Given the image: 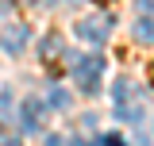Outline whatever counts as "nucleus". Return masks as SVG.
Wrapping results in <instances>:
<instances>
[{"label": "nucleus", "mask_w": 154, "mask_h": 146, "mask_svg": "<svg viewBox=\"0 0 154 146\" xmlns=\"http://www.w3.org/2000/svg\"><path fill=\"white\" fill-rule=\"evenodd\" d=\"M27 23L16 16V8H0V50L4 54H19L27 46Z\"/></svg>", "instance_id": "nucleus-1"}, {"label": "nucleus", "mask_w": 154, "mask_h": 146, "mask_svg": "<svg viewBox=\"0 0 154 146\" xmlns=\"http://www.w3.org/2000/svg\"><path fill=\"white\" fill-rule=\"evenodd\" d=\"M100 69H104V58H100V54H85V58H77V62H73L77 89L93 96V92H96V81H100Z\"/></svg>", "instance_id": "nucleus-2"}, {"label": "nucleus", "mask_w": 154, "mask_h": 146, "mask_svg": "<svg viewBox=\"0 0 154 146\" xmlns=\"http://www.w3.org/2000/svg\"><path fill=\"white\" fill-rule=\"evenodd\" d=\"M116 27V16H85L77 19V38H85V42H108Z\"/></svg>", "instance_id": "nucleus-3"}, {"label": "nucleus", "mask_w": 154, "mask_h": 146, "mask_svg": "<svg viewBox=\"0 0 154 146\" xmlns=\"http://www.w3.org/2000/svg\"><path fill=\"white\" fill-rule=\"evenodd\" d=\"M38 119H42V100H38V96L23 100V108H19V123H23L27 131H35V127H38Z\"/></svg>", "instance_id": "nucleus-4"}, {"label": "nucleus", "mask_w": 154, "mask_h": 146, "mask_svg": "<svg viewBox=\"0 0 154 146\" xmlns=\"http://www.w3.org/2000/svg\"><path fill=\"white\" fill-rule=\"evenodd\" d=\"M38 58H42V62H54V58H62V35H58V31L42 35V42H38Z\"/></svg>", "instance_id": "nucleus-5"}, {"label": "nucleus", "mask_w": 154, "mask_h": 146, "mask_svg": "<svg viewBox=\"0 0 154 146\" xmlns=\"http://www.w3.org/2000/svg\"><path fill=\"white\" fill-rule=\"evenodd\" d=\"M46 104H50V108H58V111H66L69 104H73V96H69L66 89H58V85H50V89H46Z\"/></svg>", "instance_id": "nucleus-6"}, {"label": "nucleus", "mask_w": 154, "mask_h": 146, "mask_svg": "<svg viewBox=\"0 0 154 146\" xmlns=\"http://www.w3.org/2000/svg\"><path fill=\"white\" fill-rule=\"evenodd\" d=\"M135 38L139 42H154V16H139L135 19Z\"/></svg>", "instance_id": "nucleus-7"}, {"label": "nucleus", "mask_w": 154, "mask_h": 146, "mask_svg": "<svg viewBox=\"0 0 154 146\" xmlns=\"http://www.w3.org/2000/svg\"><path fill=\"white\" fill-rule=\"evenodd\" d=\"M116 115H119V119L139 123V119H143V108H139V104H127V100H116Z\"/></svg>", "instance_id": "nucleus-8"}, {"label": "nucleus", "mask_w": 154, "mask_h": 146, "mask_svg": "<svg viewBox=\"0 0 154 146\" xmlns=\"http://www.w3.org/2000/svg\"><path fill=\"white\" fill-rule=\"evenodd\" d=\"M96 146H123V135H119V131H108V135L96 138Z\"/></svg>", "instance_id": "nucleus-9"}, {"label": "nucleus", "mask_w": 154, "mask_h": 146, "mask_svg": "<svg viewBox=\"0 0 154 146\" xmlns=\"http://www.w3.org/2000/svg\"><path fill=\"white\" fill-rule=\"evenodd\" d=\"M139 8H146V12H154V0H139Z\"/></svg>", "instance_id": "nucleus-10"}, {"label": "nucleus", "mask_w": 154, "mask_h": 146, "mask_svg": "<svg viewBox=\"0 0 154 146\" xmlns=\"http://www.w3.org/2000/svg\"><path fill=\"white\" fill-rule=\"evenodd\" d=\"M16 4H38V0H16Z\"/></svg>", "instance_id": "nucleus-11"}]
</instances>
